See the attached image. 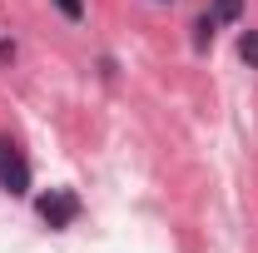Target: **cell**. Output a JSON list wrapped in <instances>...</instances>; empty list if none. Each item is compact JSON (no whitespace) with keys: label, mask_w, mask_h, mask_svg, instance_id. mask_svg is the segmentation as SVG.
Wrapping results in <instances>:
<instances>
[{"label":"cell","mask_w":258,"mask_h":253,"mask_svg":"<svg viewBox=\"0 0 258 253\" xmlns=\"http://www.w3.org/2000/svg\"><path fill=\"white\" fill-rule=\"evenodd\" d=\"M238 55H243L248 70H258V30H243V35H238Z\"/></svg>","instance_id":"cell-5"},{"label":"cell","mask_w":258,"mask_h":253,"mask_svg":"<svg viewBox=\"0 0 258 253\" xmlns=\"http://www.w3.org/2000/svg\"><path fill=\"white\" fill-rule=\"evenodd\" d=\"M219 25H233V20H243V0H214V10H209Z\"/></svg>","instance_id":"cell-4"},{"label":"cell","mask_w":258,"mask_h":253,"mask_svg":"<svg viewBox=\"0 0 258 253\" xmlns=\"http://www.w3.org/2000/svg\"><path fill=\"white\" fill-rule=\"evenodd\" d=\"M0 189L5 194H30V159L10 134H0Z\"/></svg>","instance_id":"cell-1"},{"label":"cell","mask_w":258,"mask_h":253,"mask_svg":"<svg viewBox=\"0 0 258 253\" xmlns=\"http://www.w3.org/2000/svg\"><path fill=\"white\" fill-rule=\"evenodd\" d=\"M214 25H219V20H214L209 10L194 20V50H209V45H214Z\"/></svg>","instance_id":"cell-3"},{"label":"cell","mask_w":258,"mask_h":253,"mask_svg":"<svg viewBox=\"0 0 258 253\" xmlns=\"http://www.w3.org/2000/svg\"><path fill=\"white\" fill-rule=\"evenodd\" d=\"M50 5L60 10V15L70 20V25H80V20H85V0H50Z\"/></svg>","instance_id":"cell-6"},{"label":"cell","mask_w":258,"mask_h":253,"mask_svg":"<svg viewBox=\"0 0 258 253\" xmlns=\"http://www.w3.org/2000/svg\"><path fill=\"white\" fill-rule=\"evenodd\" d=\"M35 209H40V219L50 223V228H70V223L80 219V194L75 189H50L35 199Z\"/></svg>","instance_id":"cell-2"}]
</instances>
